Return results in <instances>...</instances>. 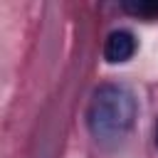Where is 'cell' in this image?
Here are the masks:
<instances>
[{"mask_svg":"<svg viewBox=\"0 0 158 158\" xmlns=\"http://www.w3.org/2000/svg\"><path fill=\"white\" fill-rule=\"evenodd\" d=\"M136 99L126 86L118 84H104L94 91L86 123L94 138L99 141H116L128 133V128L136 121Z\"/></svg>","mask_w":158,"mask_h":158,"instance_id":"cell-1","label":"cell"},{"mask_svg":"<svg viewBox=\"0 0 158 158\" xmlns=\"http://www.w3.org/2000/svg\"><path fill=\"white\" fill-rule=\"evenodd\" d=\"M136 52V37L128 32V30H114L109 37H106V44H104V59L109 64H121V62H128Z\"/></svg>","mask_w":158,"mask_h":158,"instance_id":"cell-2","label":"cell"},{"mask_svg":"<svg viewBox=\"0 0 158 158\" xmlns=\"http://www.w3.org/2000/svg\"><path fill=\"white\" fill-rule=\"evenodd\" d=\"M123 10L136 17H158V0H126Z\"/></svg>","mask_w":158,"mask_h":158,"instance_id":"cell-3","label":"cell"},{"mask_svg":"<svg viewBox=\"0 0 158 158\" xmlns=\"http://www.w3.org/2000/svg\"><path fill=\"white\" fill-rule=\"evenodd\" d=\"M156 143H158V128H156Z\"/></svg>","mask_w":158,"mask_h":158,"instance_id":"cell-4","label":"cell"}]
</instances>
